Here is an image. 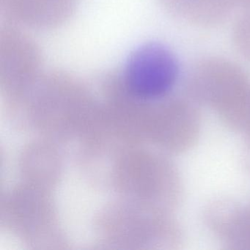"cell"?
Masks as SVG:
<instances>
[{
	"label": "cell",
	"instance_id": "obj_1",
	"mask_svg": "<svg viewBox=\"0 0 250 250\" xmlns=\"http://www.w3.org/2000/svg\"><path fill=\"white\" fill-rule=\"evenodd\" d=\"M179 72V63L173 52L162 43L150 42L136 48L128 57L125 83L137 97L156 99L172 90Z\"/></svg>",
	"mask_w": 250,
	"mask_h": 250
},
{
	"label": "cell",
	"instance_id": "obj_2",
	"mask_svg": "<svg viewBox=\"0 0 250 250\" xmlns=\"http://www.w3.org/2000/svg\"><path fill=\"white\" fill-rule=\"evenodd\" d=\"M194 87L212 96H240L247 92L248 80L241 67L219 58H208L194 64L188 72Z\"/></svg>",
	"mask_w": 250,
	"mask_h": 250
},
{
	"label": "cell",
	"instance_id": "obj_3",
	"mask_svg": "<svg viewBox=\"0 0 250 250\" xmlns=\"http://www.w3.org/2000/svg\"><path fill=\"white\" fill-rule=\"evenodd\" d=\"M165 2L182 21L203 27L222 24L235 7L233 0H165Z\"/></svg>",
	"mask_w": 250,
	"mask_h": 250
},
{
	"label": "cell",
	"instance_id": "obj_4",
	"mask_svg": "<svg viewBox=\"0 0 250 250\" xmlns=\"http://www.w3.org/2000/svg\"><path fill=\"white\" fill-rule=\"evenodd\" d=\"M232 39L238 52L250 61V9L247 10L233 27Z\"/></svg>",
	"mask_w": 250,
	"mask_h": 250
},
{
	"label": "cell",
	"instance_id": "obj_5",
	"mask_svg": "<svg viewBox=\"0 0 250 250\" xmlns=\"http://www.w3.org/2000/svg\"><path fill=\"white\" fill-rule=\"evenodd\" d=\"M235 7H241L246 10L250 9V0H233Z\"/></svg>",
	"mask_w": 250,
	"mask_h": 250
}]
</instances>
